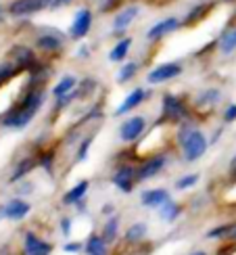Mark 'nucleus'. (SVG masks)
Listing matches in <instances>:
<instances>
[{"label":"nucleus","mask_w":236,"mask_h":255,"mask_svg":"<svg viewBox=\"0 0 236 255\" xmlns=\"http://www.w3.org/2000/svg\"><path fill=\"white\" fill-rule=\"evenodd\" d=\"M134 169H136L134 165H121L113 174V178H111L113 184L119 188L121 193H125V195H130L134 190V182H136V180H134Z\"/></svg>","instance_id":"12"},{"label":"nucleus","mask_w":236,"mask_h":255,"mask_svg":"<svg viewBox=\"0 0 236 255\" xmlns=\"http://www.w3.org/2000/svg\"><path fill=\"white\" fill-rule=\"evenodd\" d=\"M42 8H46L44 0H13L8 6V13L13 17H27V15L38 13Z\"/></svg>","instance_id":"11"},{"label":"nucleus","mask_w":236,"mask_h":255,"mask_svg":"<svg viewBox=\"0 0 236 255\" xmlns=\"http://www.w3.org/2000/svg\"><path fill=\"white\" fill-rule=\"evenodd\" d=\"M82 249H84V245H82V243H78V241H69V243L63 245V251H65V253H80Z\"/></svg>","instance_id":"35"},{"label":"nucleus","mask_w":236,"mask_h":255,"mask_svg":"<svg viewBox=\"0 0 236 255\" xmlns=\"http://www.w3.org/2000/svg\"><path fill=\"white\" fill-rule=\"evenodd\" d=\"M138 73V63L136 61H130V63H123V65L119 67V71H117V84H127L132 78H136Z\"/></svg>","instance_id":"28"},{"label":"nucleus","mask_w":236,"mask_h":255,"mask_svg":"<svg viewBox=\"0 0 236 255\" xmlns=\"http://www.w3.org/2000/svg\"><path fill=\"white\" fill-rule=\"evenodd\" d=\"M71 224H73L71 218H63V220H61V232H63L65 237L71 235Z\"/></svg>","instance_id":"37"},{"label":"nucleus","mask_w":236,"mask_h":255,"mask_svg":"<svg viewBox=\"0 0 236 255\" xmlns=\"http://www.w3.org/2000/svg\"><path fill=\"white\" fill-rule=\"evenodd\" d=\"M103 214L105 216H113V205H105L103 207Z\"/></svg>","instance_id":"39"},{"label":"nucleus","mask_w":236,"mask_h":255,"mask_svg":"<svg viewBox=\"0 0 236 255\" xmlns=\"http://www.w3.org/2000/svg\"><path fill=\"white\" fill-rule=\"evenodd\" d=\"M138 13H140V8H138V6H125V8H121L119 13L115 15V19H113V34L121 36L123 31L132 25V21L138 17Z\"/></svg>","instance_id":"13"},{"label":"nucleus","mask_w":236,"mask_h":255,"mask_svg":"<svg viewBox=\"0 0 236 255\" xmlns=\"http://www.w3.org/2000/svg\"><path fill=\"white\" fill-rule=\"evenodd\" d=\"M36 48L48 52V55H55V52L63 50V38L59 34H42L36 38Z\"/></svg>","instance_id":"16"},{"label":"nucleus","mask_w":236,"mask_h":255,"mask_svg":"<svg viewBox=\"0 0 236 255\" xmlns=\"http://www.w3.org/2000/svg\"><path fill=\"white\" fill-rule=\"evenodd\" d=\"M88 188H90V180H82V182H78L73 188H69L65 197H63V203L65 205H76L80 203V201L86 199V193H88Z\"/></svg>","instance_id":"19"},{"label":"nucleus","mask_w":236,"mask_h":255,"mask_svg":"<svg viewBox=\"0 0 236 255\" xmlns=\"http://www.w3.org/2000/svg\"><path fill=\"white\" fill-rule=\"evenodd\" d=\"M10 57H13V65L17 71H29L38 63L34 50L23 46V44H17V46L10 48Z\"/></svg>","instance_id":"8"},{"label":"nucleus","mask_w":236,"mask_h":255,"mask_svg":"<svg viewBox=\"0 0 236 255\" xmlns=\"http://www.w3.org/2000/svg\"><path fill=\"white\" fill-rule=\"evenodd\" d=\"M36 165H38V157H27V159H23V161H21V163L15 167V172H13V176H10L8 182L15 184V182H19V180H23V176L29 174Z\"/></svg>","instance_id":"24"},{"label":"nucleus","mask_w":236,"mask_h":255,"mask_svg":"<svg viewBox=\"0 0 236 255\" xmlns=\"http://www.w3.org/2000/svg\"><path fill=\"white\" fill-rule=\"evenodd\" d=\"M0 209H2V218H6V220H23L31 211V205L23 199H10L8 203Z\"/></svg>","instance_id":"14"},{"label":"nucleus","mask_w":236,"mask_h":255,"mask_svg":"<svg viewBox=\"0 0 236 255\" xmlns=\"http://www.w3.org/2000/svg\"><path fill=\"white\" fill-rule=\"evenodd\" d=\"M146 130V120L142 115H132L127 122L121 124L119 128V140L121 142H136Z\"/></svg>","instance_id":"6"},{"label":"nucleus","mask_w":236,"mask_h":255,"mask_svg":"<svg viewBox=\"0 0 236 255\" xmlns=\"http://www.w3.org/2000/svg\"><path fill=\"white\" fill-rule=\"evenodd\" d=\"M180 146H182V155H184V161H186V163H192V161H197V159H201L203 155L207 153L209 140H207V136L197 128V130H192V132L188 134V138H186V140L182 142Z\"/></svg>","instance_id":"2"},{"label":"nucleus","mask_w":236,"mask_h":255,"mask_svg":"<svg viewBox=\"0 0 236 255\" xmlns=\"http://www.w3.org/2000/svg\"><path fill=\"white\" fill-rule=\"evenodd\" d=\"M52 245L42 241L36 232H27L23 239V255H50Z\"/></svg>","instance_id":"9"},{"label":"nucleus","mask_w":236,"mask_h":255,"mask_svg":"<svg viewBox=\"0 0 236 255\" xmlns=\"http://www.w3.org/2000/svg\"><path fill=\"white\" fill-rule=\"evenodd\" d=\"M52 161H55V155H52L50 151H46V153H42L40 157H38V165L44 169L46 174H52Z\"/></svg>","instance_id":"32"},{"label":"nucleus","mask_w":236,"mask_h":255,"mask_svg":"<svg viewBox=\"0 0 236 255\" xmlns=\"http://www.w3.org/2000/svg\"><path fill=\"white\" fill-rule=\"evenodd\" d=\"M4 19V15H2V8H0V21H2Z\"/></svg>","instance_id":"42"},{"label":"nucleus","mask_w":236,"mask_h":255,"mask_svg":"<svg viewBox=\"0 0 236 255\" xmlns=\"http://www.w3.org/2000/svg\"><path fill=\"white\" fill-rule=\"evenodd\" d=\"M188 115H190L188 105L180 97H176V94H171V92L163 94V99H161V122L178 124V122L188 120Z\"/></svg>","instance_id":"1"},{"label":"nucleus","mask_w":236,"mask_h":255,"mask_svg":"<svg viewBox=\"0 0 236 255\" xmlns=\"http://www.w3.org/2000/svg\"><path fill=\"white\" fill-rule=\"evenodd\" d=\"M101 237H103V241L107 243V245H111V243L117 241V237H119V216H111L109 220H107Z\"/></svg>","instance_id":"23"},{"label":"nucleus","mask_w":236,"mask_h":255,"mask_svg":"<svg viewBox=\"0 0 236 255\" xmlns=\"http://www.w3.org/2000/svg\"><path fill=\"white\" fill-rule=\"evenodd\" d=\"M130 46H132V40H130V38H121V40L111 48V52H109V61H111V63H119V61H123V59L127 57V52H130Z\"/></svg>","instance_id":"26"},{"label":"nucleus","mask_w":236,"mask_h":255,"mask_svg":"<svg viewBox=\"0 0 236 255\" xmlns=\"http://www.w3.org/2000/svg\"><path fill=\"white\" fill-rule=\"evenodd\" d=\"M31 120H34V113H29L21 103L13 105L8 111H4V115H0V124H2V128H8V130H21Z\"/></svg>","instance_id":"3"},{"label":"nucleus","mask_w":236,"mask_h":255,"mask_svg":"<svg viewBox=\"0 0 236 255\" xmlns=\"http://www.w3.org/2000/svg\"><path fill=\"white\" fill-rule=\"evenodd\" d=\"M205 10H207V4H197V6L192 8L190 13L186 15L184 25H192V23H197L199 19H203V15H205Z\"/></svg>","instance_id":"29"},{"label":"nucleus","mask_w":236,"mask_h":255,"mask_svg":"<svg viewBox=\"0 0 236 255\" xmlns=\"http://www.w3.org/2000/svg\"><path fill=\"white\" fill-rule=\"evenodd\" d=\"M84 249H86V255H109V245L103 241L101 235H90Z\"/></svg>","instance_id":"20"},{"label":"nucleus","mask_w":236,"mask_h":255,"mask_svg":"<svg viewBox=\"0 0 236 255\" xmlns=\"http://www.w3.org/2000/svg\"><path fill=\"white\" fill-rule=\"evenodd\" d=\"M146 235H148V226L144 224V222H136V224H132L125 230L123 239H125V243H130V245H136V243H140Z\"/></svg>","instance_id":"22"},{"label":"nucleus","mask_w":236,"mask_h":255,"mask_svg":"<svg viewBox=\"0 0 236 255\" xmlns=\"http://www.w3.org/2000/svg\"><path fill=\"white\" fill-rule=\"evenodd\" d=\"M180 27V19L176 17H167L163 21H159V23H155L151 29L146 31V40H151V42H157L161 38H165L169 34H174V31Z\"/></svg>","instance_id":"10"},{"label":"nucleus","mask_w":236,"mask_h":255,"mask_svg":"<svg viewBox=\"0 0 236 255\" xmlns=\"http://www.w3.org/2000/svg\"><path fill=\"white\" fill-rule=\"evenodd\" d=\"M159 216L163 222H176L180 216H182V207L176 203V201H165L163 205H161V211H159Z\"/></svg>","instance_id":"27"},{"label":"nucleus","mask_w":236,"mask_h":255,"mask_svg":"<svg viewBox=\"0 0 236 255\" xmlns=\"http://www.w3.org/2000/svg\"><path fill=\"white\" fill-rule=\"evenodd\" d=\"M92 140H94V136H88V138H84V140H82L80 151H78V155H76V161H78V163H84L86 159H88V151H90Z\"/></svg>","instance_id":"31"},{"label":"nucleus","mask_w":236,"mask_h":255,"mask_svg":"<svg viewBox=\"0 0 236 255\" xmlns=\"http://www.w3.org/2000/svg\"><path fill=\"white\" fill-rule=\"evenodd\" d=\"M220 101H222V92L211 88V90H205V92L199 94L197 101H195V107L197 109H209V107H216Z\"/></svg>","instance_id":"21"},{"label":"nucleus","mask_w":236,"mask_h":255,"mask_svg":"<svg viewBox=\"0 0 236 255\" xmlns=\"http://www.w3.org/2000/svg\"><path fill=\"white\" fill-rule=\"evenodd\" d=\"M165 201H169V193L165 188H153V190H144V193L140 195V203L144 207H161L165 203Z\"/></svg>","instance_id":"17"},{"label":"nucleus","mask_w":236,"mask_h":255,"mask_svg":"<svg viewBox=\"0 0 236 255\" xmlns=\"http://www.w3.org/2000/svg\"><path fill=\"white\" fill-rule=\"evenodd\" d=\"M218 48L222 55H232L236 50V25H228L222 31L218 40Z\"/></svg>","instance_id":"18"},{"label":"nucleus","mask_w":236,"mask_h":255,"mask_svg":"<svg viewBox=\"0 0 236 255\" xmlns=\"http://www.w3.org/2000/svg\"><path fill=\"white\" fill-rule=\"evenodd\" d=\"M165 163H167V157L163 153H161V155H151V157L144 159V161L134 169V180H136V182H146V180L155 178L161 169L165 167Z\"/></svg>","instance_id":"4"},{"label":"nucleus","mask_w":236,"mask_h":255,"mask_svg":"<svg viewBox=\"0 0 236 255\" xmlns=\"http://www.w3.org/2000/svg\"><path fill=\"white\" fill-rule=\"evenodd\" d=\"M232 230V224H222V226H216L207 232V239H228Z\"/></svg>","instance_id":"30"},{"label":"nucleus","mask_w":236,"mask_h":255,"mask_svg":"<svg viewBox=\"0 0 236 255\" xmlns=\"http://www.w3.org/2000/svg\"><path fill=\"white\" fill-rule=\"evenodd\" d=\"M224 122H226V124L236 122V105H234V103H232V105H228L226 111H224Z\"/></svg>","instance_id":"36"},{"label":"nucleus","mask_w":236,"mask_h":255,"mask_svg":"<svg viewBox=\"0 0 236 255\" xmlns=\"http://www.w3.org/2000/svg\"><path fill=\"white\" fill-rule=\"evenodd\" d=\"M230 174L236 176V155L232 157V161H230Z\"/></svg>","instance_id":"38"},{"label":"nucleus","mask_w":236,"mask_h":255,"mask_svg":"<svg viewBox=\"0 0 236 255\" xmlns=\"http://www.w3.org/2000/svg\"><path fill=\"white\" fill-rule=\"evenodd\" d=\"M15 65L13 63H0V84H4L6 80H10L15 76Z\"/></svg>","instance_id":"34"},{"label":"nucleus","mask_w":236,"mask_h":255,"mask_svg":"<svg viewBox=\"0 0 236 255\" xmlns=\"http://www.w3.org/2000/svg\"><path fill=\"white\" fill-rule=\"evenodd\" d=\"M144 99H146V90H144V88L132 90V92L123 99V103L119 105V107L115 109L113 115H115V118H119V115H125V113H130V111H136V107H140Z\"/></svg>","instance_id":"15"},{"label":"nucleus","mask_w":236,"mask_h":255,"mask_svg":"<svg viewBox=\"0 0 236 255\" xmlns=\"http://www.w3.org/2000/svg\"><path fill=\"white\" fill-rule=\"evenodd\" d=\"M90 27H92V10L84 6L76 13V17H73V23L69 27V38L82 40V38L88 36Z\"/></svg>","instance_id":"7"},{"label":"nucleus","mask_w":236,"mask_h":255,"mask_svg":"<svg viewBox=\"0 0 236 255\" xmlns=\"http://www.w3.org/2000/svg\"><path fill=\"white\" fill-rule=\"evenodd\" d=\"M76 86H78V78H76V76H65V78H61L57 86L52 88V97H55V101H57V99H61V97H65V94H69Z\"/></svg>","instance_id":"25"},{"label":"nucleus","mask_w":236,"mask_h":255,"mask_svg":"<svg viewBox=\"0 0 236 255\" xmlns=\"http://www.w3.org/2000/svg\"><path fill=\"white\" fill-rule=\"evenodd\" d=\"M190 255H207V253H205V251H192Z\"/></svg>","instance_id":"41"},{"label":"nucleus","mask_w":236,"mask_h":255,"mask_svg":"<svg viewBox=\"0 0 236 255\" xmlns=\"http://www.w3.org/2000/svg\"><path fill=\"white\" fill-rule=\"evenodd\" d=\"M182 73V65L176 61H169V63H161V65H157L155 69H151L146 73V82L148 84H163V82H169V80H174L178 78Z\"/></svg>","instance_id":"5"},{"label":"nucleus","mask_w":236,"mask_h":255,"mask_svg":"<svg viewBox=\"0 0 236 255\" xmlns=\"http://www.w3.org/2000/svg\"><path fill=\"white\" fill-rule=\"evenodd\" d=\"M88 55H90V48L88 46H82L80 48V57H88Z\"/></svg>","instance_id":"40"},{"label":"nucleus","mask_w":236,"mask_h":255,"mask_svg":"<svg viewBox=\"0 0 236 255\" xmlns=\"http://www.w3.org/2000/svg\"><path fill=\"white\" fill-rule=\"evenodd\" d=\"M199 182V174H188V176H182L178 182H176V188L178 190H186L190 186H195Z\"/></svg>","instance_id":"33"}]
</instances>
